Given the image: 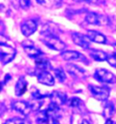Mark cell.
Returning <instances> with one entry per match:
<instances>
[{
	"instance_id": "cell-28",
	"label": "cell",
	"mask_w": 116,
	"mask_h": 124,
	"mask_svg": "<svg viewBox=\"0 0 116 124\" xmlns=\"http://www.w3.org/2000/svg\"><path fill=\"white\" fill-rule=\"evenodd\" d=\"M10 75H9V74H7V75H6V77H5V83H7V82H8V81H9V80H10Z\"/></svg>"
},
{
	"instance_id": "cell-18",
	"label": "cell",
	"mask_w": 116,
	"mask_h": 124,
	"mask_svg": "<svg viewBox=\"0 0 116 124\" xmlns=\"http://www.w3.org/2000/svg\"><path fill=\"white\" fill-rule=\"evenodd\" d=\"M35 65L39 70L41 71H46L47 69H51L52 65L51 62H49L48 59L39 58L35 60Z\"/></svg>"
},
{
	"instance_id": "cell-7",
	"label": "cell",
	"mask_w": 116,
	"mask_h": 124,
	"mask_svg": "<svg viewBox=\"0 0 116 124\" xmlns=\"http://www.w3.org/2000/svg\"><path fill=\"white\" fill-rule=\"evenodd\" d=\"M61 56L65 61H81L84 63H88L85 56L77 51H64L61 53Z\"/></svg>"
},
{
	"instance_id": "cell-31",
	"label": "cell",
	"mask_w": 116,
	"mask_h": 124,
	"mask_svg": "<svg viewBox=\"0 0 116 124\" xmlns=\"http://www.w3.org/2000/svg\"><path fill=\"white\" fill-rule=\"evenodd\" d=\"M113 46H114V47L116 48V43H115V44H113Z\"/></svg>"
},
{
	"instance_id": "cell-23",
	"label": "cell",
	"mask_w": 116,
	"mask_h": 124,
	"mask_svg": "<svg viewBox=\"0 0 116 124\" xmlns=\"http://www.w3.org/2000/svg\"><path fill=\"white\" fill-rule=\"evenodd\" d=\"M68 104L70 107H78L81 104V99L77 97H74L68 101Z\"/></svg>"
},
{
	"instance_id": "cell-12",
	"label": "cell",
	"mask_w": 116,
	"mask_h": 124,
	"mask_svg": "<svg viewBox=\"0 0 116 124\" xmlns=\"http://www.w3.org/2000/svg\"><path fill=\"white\" fill-rule=\"evenodd\" d=\"M50 99H51L52 103L55 104L57 106H61L63 104H65L67 101V95L65 93H62V92H53V93L49 95Z\"/></svg>"
},
{
	"instance_id": "cell-27",
	"label": "cell",
	"mask_w": 116,
	"mask_h": 124,
	"mask_svg": "<svg viewBox=\"0 0 116 124\" xmlns=\"http://www.w3.org/2000/svg\"><path fill=\"white\" fill-rule=\"evenodd\" d=\"M84 2L88 4H95L98 2V0H84Z\"/></svg>"
},
{
	"instance_id": "cell-8",
	"label": "cell",
	"mask_w": 116,
	"mask_h": 124,
	"mask_svg": "<svg viewBox=\"0 0 116 124\" xmlns=\"http://www.w3.org/2000/svg\"><path fill=\"white\" fill-rule=\"evenodd\" d=\"M37 22L33 19H29V20L25 21L23 24H21V32L25 36H30L33 35L34 32L37 29Z\"/></svg>"
},
{
	"instance_id": "cell-5",
	"label": "cell",
	"mask_w": 116,
	"mask_h": 124,
	"mask_svg": "<svg viewBox=\"0 0 116 124\" xmlns=\"http://www.w3.org/2000/svg\"><path fill=\"white\" fill-rule=\"evenodd\" d=\"M89 90L92 95L100 101H106L109 98L110 90L105 86H97V85H89Z\"/></svg>"
},
{
	"instance_id": "cell-25",
	"label": "cell",
	"mask_w": 116,
	"mask_h": 124,
	"mask_svg": "<svg viewBox=\"0 0 116 124\" xmlns=\"http://www.w3.org/2000/svg\"><path fill=\"white\" fill-rule=\"evenodd\" d=\"M107 62H109V64L111 66L116 68V56L114 54L109 55V56H108V59H107Z\"/></svg>"
},
{
	"instance_id": "cell-17",
	"label": "cell",
	"mask_w": 116,
	"mask_h": 124,
	"mask_svg": "<svg viewBox=\"0 0 116 124\" xmlns=\"http://www.w3.org/2000/svg\"><path fill=\"white\" fill-rule=\"evenodd\" d=\"M36 2L39 5L48 7V8L60 7L62 5V0H36Z\"/></svg>"
},
{
	"instance_id": "cell-30",
	"label": "cell",
	"mask_w": 116,
	"mask_h": 124,
	"mask_svg": "<svg viewBox=\"0 0 116 124\" xmlns=\"http://www.w3.org/2000/svg\"><path fill=\"white\" fill-rule=\"evenodd\" d=\"M80 124H90V122H89L87 120H83L82 122H81Z\"/></svg>"
},
{
	"instance_id": "cell-33",
	"label": "cell",
	"mask_w": 116,
	"mask_h": 124,
	"mask_svg": "<svg viewBox=\"0 0 116 124\" xmlns=\"http://www.w3.org/2000/svg\"><path fill=\"white\" fill-rule=\"evenodd\" d=\"M114 54V55H115V56H116V52H115V53H114V54Z\"/></svg>"
},
{
	"instance_id": "cell-4",
	"label": "cell",
	"mask_w": 116,
	"mask_h": 124,
	"mask_svg": "<svg viewBox=\"0 0 116 124\" xmlns=\"http://www.w3.org/2000/svg\"><path fill=\"white\" fill-rule=\"evenodd\" d=\"M85 21L89 24L94 25H107L109 24L110 20L106 16L99 15L94 12H89L85 16Z\"/></svg>"
},
{
	"instance_id": "cell-22",
	"label": "cell",
	"mask_w": 116,
	"mask_h": 124,
	"mask_svg": "<svg viewBox=\"0 0 116 124\" xmlns=\"http://www.w3.org/2000/svg\"><path fill=\"white\" fill-rule=\"evenodd\" d=\"M54 72H55V77L58 79V81L60 82V83H64L66 79V75H65V71L61 68H56V69L54 70Z\"/></svg>"
},
{
	"instance_id": "cell-29",
	"label": "cell",
	"mask_w": 116,
	"mask_h": 124,
	"mask_svg": "<svg viewBox=\"0 0 116 124\" xmlns=\"http://www.w3.org/2000/svg\"><path fill=\"white\" fill-rule=\"evenodd\" d=\"M105 124H115V122L114 121H113L111 119H109V120H107L105 122Z\"/></svg>"
},
{
	"instance_id": "cell-2",
	"label": "cell",
	"mask_w": 116,
	"mask_h": 124,
	"mask_svg": "<svg viewBox=\"0 0 116 124\" xmlns=\"http://www.w3.org/2000/svg\"><path fill=\"white\" fill-rule=\"evenodd\" d=\"M17 54V51L14 47L7 45L5 43L0 44V55H1V62L2 64H7L12 60H14Z\"/></svg>"
},
{
	"instance_id": "cell-3",
	"label": "cell",
	"mask_w": 116,
	"mask_h": 124,
	"mask_svg": "<svg viewBox=\"0 0 116 124\" xmlns=\"http://www.w3.org/2000/svg\"><path fill=\"white\" fill-rule=\"evenodd\" d=\"M94 79H96L100 83H116V76L113 72L106 69H97L93 74Z\"/></svg>"
},
{
	"instance_id": "cell-6",
	"label": "cell",
	"mask_w": 116,
	"mask_h": 124,
	"mask_svg": "<svg viewBox=\"0 0 116 124\" xmlns=\"http://www.w3.org/2000/svg\"><path fill=\"white\" fill-rule=\"evenodd\" d=\"M22 45H23V47H24L26 54L29 57H31V58H34L36 60V59H39L43 55V52H42L40 49L36 48L34 46L33 42L26 40V41H24L22 43Z\"/></svg>"
},
{
	"instance_id": "cell-21",
	"label": "cell",
	"mask_w": 116,
	"mask_h": 124,
	"mask_svg": "<svg viewBox=\"0 0 116 124\" xmlns=\"http://www.w3.org/2000/svg\"><path fill=\"white\" fill-rule=\"evenodd\" d=\"M4 124H31V122L27 120H25L22 118H12L7 120Z\"/></svg>"
},
{
	"instance_id": "cell-14",
	"label": "cell",
	"mask_w": 116,
	"mask_h": 124,
	"mask_svg": "<svg viewBox=\"0 0 116 124\" xmlns=\"http://www.w3.org/2000/svg\"><path fill=\"white\" fill-rule=\"evenodd\" d=\"M87 36L89 37V39L92 42H95L98 44H106V37L102 35V33H100L98 31L95 30H89L87 31Z\"/></svg>"
},
{
	"instance_id": "cell-24",
	"label": "cell",
	"mask_w": 116,
	"mask_h": 124,
	"mask_svg": "<svg viewBox=\"0 0 116 124\" xmlns=\"http://www.w3.org/2000/svg\"><path fill=\"white\" fill-rule=\"evenodd\" d=\"M19 4L23 9H27L31 6V0H19Z\"/></svg>"
},
{
	"instance_id": "cell-26",
	"label": "cell",
	"mask_w": 116,
	"mask_h": 124,
	"mask_svg": "<svg viewBox=\"0 0 116 124\" xmlns=\"http://www.w3.org/2000/svg\"><path fill=\"white\" fill-rule=\"evenodd\" d=\"M48 124H60V122L58 121L57 119H55V118H49Z\"/></svg>"
},
{
	"instance_id": "cell-1",
	"label": "cell",
	"mask_w": 116,
	"mask_h": 124,
	"mask_svg": "<svg viewBox=\"0 0 116 124\" xmlns=\"http://www.w3.org/2000/svg\"><path fill=\"white\" fill-rule=\"evenodd\" d=\"M41 41L47 47L55 50V51H63L66 48V45L62 41L60 38L54 35H45L41 38Z\"/></svg>"
},
{
	"instance_id": "cell-16",
	"label": "cell",
	"mask_w": 116,
	"mask_h": 124,
	"mask_svg": "<svg viewBox=\"0 0 116 124\" xmlns=\"http://www.w3.org/2000/svg\"><path fill=\"white\" fill-rule=\"evenodd\" d=\"M90 55L92 56L93 60H95L97 62H103V61H107L108 56L105 52H103L102 50H97V49H92L90 50Z\"/></svg>"
},
{
	"instance_id": "cell-20",
	"label": "cell",
	"mask_w": 116,
	"mask_h": 124,
	"mask_svg": "<svg viewBox=\"0 0 116 124\" xmlns=\"http://www.w3.org/2000/svg\"><path fill=\"white\" fill-rule=\"evenodd\" d=\"M36 121L40 124H48V121H49V116H48L46 110L39 111L37 117H36Z\"/></svg>"
},
{
	"instance_id": "cell-9",
	"label": "cell",
	"mask_w": 116,
	"mask_h": 124,
	"mask_svg": "<svg viewBox=\"0 0 116 124\" xmlns=\"http://www.w3.org/2000/svg\"><path fill=\"white\" fill-rule=\"evenodd\" d=\"M12 107L15 110H17V112L21 113L24 116H27L32 110V107H31L29 102H26L25 101H15L12 102Z\"/></svg>"
},
{
	"instance_id": "cell-10",
	"label": "cell",
	"mask_w": 116,
	"mask_h": 124,
	"mask_svg": "<svg viewBox=\"0 0 116 124\" xmlns=\"http://www.w3.org/2000/svg\"><path fill=\"white\" fill-rule=\"evenodd\" d=\"M72 39L75 45L82 47L83 49H89L91 40L89 39L87 35L77 33V32H74L72 34Z\"/></svg>"
},
{
	"instance_id": "cell-32",
	"label": "cell",
	"mask_w": 116,
	"mask_h": 124,
	"mask_svg": "<svg viewBox=\"0 0 116 124\" xmlns=\"http://www.w3.org/2000/svg\"><path fill=\"white\" fill-rule=\"evenodd\" d=\"M76 1H84V0H76Z\"/></svg>"
},
{
	"instance_id": "cell-13",
	"label": "cell",
	"mask_w": 116,
	"mask_h": 124,
	"mask_svg": "<svg viewBox=\"0 0 116 124\" xmlns=\"http://www.w3.org/2000/svg\"><path fill=\"white\" fill-rule=\"evenodd\" d=\"M65 69L72 76H75V77H77V78H83V77H85V71L82 69L81 67L75 65V64L68 63L67 65L65 66Z\"/></svg>"
},
{
	"instance_id": "cell-19",
	"label": "cell",
	"mask_w": 116,
	"mask_h": 124,
	"mask_svg": "<svg viewBox=\"0 0 116 124\" xmlns=\"http://www.w3.org/2000/svg\"><path fill=\"white\" fill-rule=\"evenodd\" d=\"M115 113V107L112 102H108L104 107V110H103V116L109 120L113 116V114Z\"/></svg>"
},
{
	"instance_id": "cell-15",
	"label": "cell",
	"mask_w": 116,
	"mask_h": 124,
	"mask_svg": "<svg viewBox=\"0 0 116 124\" xmlns=\"http://www.w3.org/2000/svg\"><path fill=\"white\" fill-rule=\"evenodd\" d=\"M27 90V82L25 77H20L15 87V93L17 96H22Z\"/></svg>"
},
{
	"instance_id": "cell-11",
	"label": "cell",
	"mask_w": 116,
	"mask_h": 124,
	"mask_svg": "<svg viewBox=\"0 0 116 124\" xmlns=\"http://www.w3.org/2000/svg\"><path fill=\"white\" fill-rule=\"evenodd\" d=\"M37 81L46 86H53L55 84V78L47 71H40L37 73Z\"/></svg>"
}]
</instances>
